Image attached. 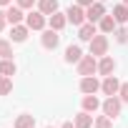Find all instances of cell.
I'll return each instance as SVG.
<instances>
[{
    "instance_id": "cb8c5ba5",
    "label": "cell",
    "mask_w": 128,
    "mask_h": 128,
    "mask_svg": "<svg viewBox=\"0 0 128 128\" xmlns=\"http://www.w3.org/2000/svg\"><path fill=\"white\" fill-rule=\"evenodd\" d=\"M0 58H13V45H10V40H0Z\"/></svg>"
},
{
    "instance_id": "836d02e7",
    "label": "cell",
    "mask_w": 128,
    "mask_h": 128,
    "mask_svg": "<svg viewBox=\"0 0 128 128\" xmlns=\"http://www.w3.org/2000/svg\"><path fill=\"white\" fill-rule=\"evenodd\" d=\"M48 128H53V126H48Z\"/></svg>"
},
{
    "instance_id": "d6a6232c",
    "label": "cell",
    "mask_w": 128,
    "mask_h": 128,
    "mask_svg": "<svg viewBox=\"0 0 128 128\" xmlns=\"http://www.w3.org/2000/svg\"><path fill=\"white\" fill-rule=\"evenodd\" d=\"M123 5H128V0H123Z\"/></svg>"
},
{
    "instance_id": "f546056e",
    "label": "cell",
    "mask_w": 128,
    "mask_h": 128,
    "mask_svg": "<svg viewBox=\"0 0 128 128\" xmlns=\"http://www.w3.org/2000/svg\"><path fill=\"white\" fill-rule=\"evenodd\" d=\"M76 3H78V5H83V8H88V5H93V3H96V0H76Z\"/></svg>"
},
{
    "instance_id": "44dd1931",
    "label": "cell",
    "mask_w": 128,
    "mask_h": 128,
    "mask_svg": "<svg viewBox=\"0 0 128 128\" xmlns=\"http://www.w3.org/2000/svg\"><path fill=\"white\" fill-rule=\"evenodd\" d=\"M76 126H78V128H90V126H93L90 113H88V110H80V113L76 116Z\"/></svg>"
},
{
    "instance_id": "7a4b0ae2",
    "label": "cell",
    "mask_w": 128,
    "mask_h": 128,
    "mask_svg": "<svg viewBox=\"0 0 128 128\" xmlns=\"http://www.w3.org/2000/svg\"><path fill=\"white\" fill-rule=\"evenodd\" d=\"M66 18H68V23H73V25L80 28V25L86 23V8L76 3V5H70V8L66 10Z\"/></svg>"
},
{
    "instance_id": "4dcf8cb0",
    "label": "cell",
    "mask_w": 128,
    "mask_h": 128,
    "mask_svg": "<svg viewBox=\"0 0 128 128\" xmlns=\"http://www.w3.org/2000/svg\"><path fill=\"white\" fill-rule=\"evenodd\" d=\"M60 128H78V126H76V123H63Z\"/></svg>"
},
{
    "instance_id": "5bb4252c",
    "label": "cell",
    "mask_w": 128,
    "mask_h": 128,
    "mask_svg": "<svg viewBox=\"0 0 128 128\" xmlns=\"http://www.w3.org/2000/svg\"><path fill=\"white\" fill-rule=\"evenodd\" d=\"M28 33H30V28H28V25H20V23L13 25V30H10V35H13L15 43H23V40L28 38Z\"/></svg>"
},
{
    "instance_id": "5b68a950",
    "label": "cell",
    "mask_w": 128,
    "mask_h": 128,
    "mask_svg": "<svg viewBox=\"0 0 128 128\" xmlns=\"http://www.w3.org/2000/svg\"><path fill=\"white\" fill-rule=\"evenodd\" d=\"M103 15H106V8H103V3H100V0L86 8V20H88V23H98Z\"/></svg>"
},
{
    "instance_id": "d590c367",
    "label": "cell",
    "mask_w": 128,
    "mask_h": 128,
    "mask_svg": "<svg viewBox=\"0 0 128 128\" xmlns=\"http://www.w3.org/2000/svg\"><path fill=\"white\" fill-rule=\"evenodd\" d=\"M126 30H128V28H126Z\"/></svg>"
},
{
    "instance_id": "8fae6325",
    "label": "cell",
    "mask_w": 128,
    "mask_h": 128,
    "mask_svg": "<svg viewBox=\"0 0 128 128\" xmlns=\"http://www.w3.org/2000/svg\"><path fill=\"white\" fill-rule=\"evenodd\" d=\"M113 70H116V60H113L110 55H103L100 63H98V73H100V76H110Z\"/></svg>"
},
{
    "instance_id": "277c9868",
    "label": "cell",
    "mask_w": 128,
    "mask_h": 128,
    "mask_svg": "<svg viewBox=\"0 0 128 128\" xmlns=\"http://www.w3.org/2000/svg\"><path fill=\"white\" fill-rule=\"evenodd\" d=\"M103 113L108 116V118H116L118 113H120V98H116V96H108L106 100H103Z\"/></svg>"
},
{
    "instance_id": "30bf717a",
    "label": "cell",
    "mask_w": 128,
    "mask_h": 128,
    "mask_svg": "<svg viewBox=\"0 0 128 128\" xmlns=\"http://www.w3.org/2000/svg\"><path fill=\"white\" fill-rule=\"evenodd\" d=\"M5 18H8V23L10 25H18V23H23V8L20 5H8V10H5Z\"/></svg>"
},
{
    "instance_id": "f1b7e54d",
    "label": "cell",
    "mask_w": 128,
    "mask_h": 128,
    "mask_svg": "<svg viewBox=\"0 0 128 128\" xmlns=\"http://www.w3.org/2000/svg\"><path fill=\"white\" fill-rule=\"evenodd\" d=\"M5 23H8V18H5V13H3V10H0V30L5 28Z\"/></svg>"
},
{
    "instance_id": "7402d4cb",
    "label": "cell",
    "mask_w": 128,
    "mask_h": 128,
    "mask_svg": "<svg viewBox=\"0 0 128 128\" xmlns=\"http://www.w3.org/2000/svg\"><path fill=\"white\" fill-rule=\"evenodd\" d=\"M110 15L116 18V23H126L128 20V5H116Z\"/></svg>"
},
{
    "instance_id": "3957f363",
    "label": "cell",
    "mask_w": 128,
    "mask_h": 128,
    "mask_svg": "<svg viewBox=\"0 0 128 128\" xmlns=\"http://www.w3.org/2000/svg\"><path fill=\"white\" fill-rule=\"evenodd\" d=\"M25 25H28L30 30H43V28H45V15H43L40 10H30V13L25 15Z\"/></svg>"
},
{
    "instance_id": "d6986e66",
    "label": "cell",
    "mask_w": 128,
    "mask_h": 128,
    "mask_svg": "<svg viewBox=\"0 0 128 128\" xmlns=\"http://www.w3.org/2000/svg\"><path fill=\"white\" fill-rule=\"evenodd\" d=\"M100 106H103V103H100L96 96H86V98H83V110H88V113H96Z\"/></svg>"
},
{
    "instance_id": "d4e9b609",
    "label": "cell",
    "mask_w": 128,
    "mask_h": 128,
    "mask_svg": "<svg viewBox=\"0 0 128 128\" xmlns=\"http://www.w3.org/2000/svg\"><path fill=\"white\" fill-rule=\"evenodd\" d=\"M96 128H113V118H108V116L103 113V116L96 120Z\"/></svg>"
},
{
    "instance_id": "1f68e13d",
    "label": "cell",
    "mask_w": 128,
    "mask_h": 128,
    "mask_svg": "<svg viewBox=\"0 0 128 128\" xmlns=\"http://www.w3.org/2000/svg\"><path fill=\"white\" fill-rule=\"evenodd\" d=\"M0 5H13V0H0Z\"/></svg>"
},
{
    "instance_id": "6da1fadb",
    "label": "cell",
    "mask_w": 128,
    "mask_h": 128,
    "mask_svg": "<svg viewBox=\"0 0 128 128\" xmlns=\"http://www.w3.org/2000/svg\"><path fill=\"white\" fill-rule=\"evenodd\" d=\"M93 73H98V63H96V55H83L80 60H78V76H93Z\"/></svg>"
},
{
    "instance_id": "4fadbf2b",
    "label": "cell",
    "mask_w": 128,
    "mask_h": 128,
    "mask_svg": "<svg viewBox=\"0 0 128 128\" xmlns=\"http://www.w3.org/2000/svg\"><path fill=\"white\" fill-rule=\"evenodd\" d=\"M96 35H98V33H96V23H83L80 30H78V38H80V40H88V43H90Z\"/></svg>"
},
{
    "instance_id": "52a82bcc",
    "label": "cell",
    "mask_w": 128,
    "mask_h": 128,
    "mask_svg": "<svg viewBox=\"0 0 128 128\" xmlns=\"http://www.w3.org/2000/svg\"><path fill=\"white\" fill-rule=\"evenodd\" d=\"M108 53V38L106 35H96L90 40V55H106Z\"/></svg>"
},
{
    "instance_id": "9a60e30c",
    "label": "cell",
    "mask_w": 128,
    "mask_h": 128,
    "mask_svg": "<svg viewBox=\"0 0 128 128\" xmlns=\"http://www.w3.org/2000/svg\"><path fill=\"white\" fill-rule=\"evenodd\" d=\"M38 10H40L43 15L58 13V0H40V3H38Z\"/></svg>"
},
{
    "instance_id": "83f0119b",
    "label": "cell",
    "mask_w": 128,
    "mask_h": 128,
    "mask_svg": "<svg viewBox=\"0 0 128 128\" xmlns=\"http://www.w3.org/2000/svg\"><path fill=\"white\" fill-rule=\"evenodd\" d=\"M15 3H18V5L23 8V10H30V8H33V3H35V0H15Z\"/></svg>"
},
{
    "instance_id": "ba28073f",
    "label": "cell",
    "mask_w": 128,
    "mask_h": 128,
    "mask_svg": "<svg viewBox=\"0 0 128 128\" xmlns=\"http://www.w3.org/2000/svg\"><path fill=\"white\" fill-rule=\"evenodd\" d=\"M80 90H83L86 96H96V93L100 90V83H98V78H93V76H86V78L80 80Z\"/></svg>"
},
{
    "instance_id": "4316f807",
    "label": "cell",
    "mask_w": 128,
    "mask_h": 128,
    "mask_svg": "<svg viewBox=\"0 0 128 128\" xmlns=\"http://www.w3.org/2000/svg\"><path fill=\"white\" fill-rule=\"evenodd\" d=\"M118 96H120V100H126V103H128V83H120V90H118Z\"/></svg>"
},
{
    "instance_id": "e575fe53",
    "label": "cell",
    "mask_w": 128,
    "mask_h": 128,
    "mask_svg": "<svg viewBox=\"0 0 128 128\" xmlns=\"http://www.w3.org/2000/svg\"><path fill=\"white\" fill-rule=\"evenodd\" d=\"M100 3H103V0H100Z\"/></svg>"
},
{
    "instance_id": "ac0fdd59",
    "label": "cell",
    "mask_w": 128,
    "mask_h": 128,
    "mask_svg": "<svg viewBox=\"0 0 128 128\" xmlns=\"http://www.w3.org/2000/svg\"><path fill=\"white\" fill-rule=\"evenodd\" d=\"M80 58H83V53H80L78 45H68L66 48V63H78Z\"/></svg>"
},
{
    "instance_id": "9c48e42d",
    "label": "cell",
    "mask_w": 128,
    "mask_h": 128,
    "mask_svg": "<svg viewBox=\"0 0 128 128\" xmlns=\"http://www.w3.org/2000/svg\"><path fill=\"white\" fill-rule=\"evenodd\" d=\"M100 90H103L106 96H118V90H120L118 78H116V76H106V80L100 83Z\"/></svg>"
},
{
    "instance_id": "7c38bea8",
    "label": "cell",
    "mask_w": 128,
    "mask_h": 128,
    "mask_svg": "<svg viewBox=\"0 0 128 128\" xmlns=\"http://www.w3.org/2000/svg\"><path fill=\"white\" fill-rule=\"evenodd\" d=\"M66 23H68V18H66V13H53L50 18H48V25L53 28V30H63V28H66Z\"/></svg>"
},
{
    "instance_id": "ffe728a7",
    "label": "cell",
    "mask_w": 128,
    "mask_h": 128,
    "mask_svg": "<svg viewBox=\"0 0 128 128\" xmlns=\"http://www.w3.org/2000/svg\"><path fill=\"white\" fill-rule=\"evenodd\" d=\"M13 128H35V118L28 116V113H23V116L15 118V126H13Z\"/></svg>"
},
{
    "instance_id": "2e32d148",
    "label": "cell",
    "mask_w": 128,
    "mask_h": 128,
    "mask_svg": "<svg viewBox=\"0 0 128 128\" xmlns=\"http://www.w3.org/2000/svg\"><path fill=\"white\" fill-rule=\"evenodd\" d=\"M15 63L10 58H0V76H15Z\"/></svg>"
},
{
    "instance_id": "e0dca14e",
    "label": "cell",
    "mask_w": 128,
    "mask_h": 128,
    "mask_svg": "<svg viewBox=\"0 0 128 128\" xmlns=\"http://www.w3.org/2000/svg\"><path fill=\"white\" fill-rule=\"evenodd\" d=\"M98 25H100V30H103V33H113L118 23H116V18H113V15H103V18L98 20Z\"/></svg>"
},
{
    "instance_id": "484cf974",
    "label": "cell",
    "mask_w": 128,
    "mask_h": 128,
    "mask_svg": "<svg viewBox=\"0 0 128 128\" xmlns=\"http://www.w3.org/2000/svg\"><path fill=\"white\" fill-rule=\"evenodd\" d=\"M113 33H116V40H118L120 45H123V43H128V30H123V28H116Z\"/></svg>"
},
{
    "instance_id": "8992f818",
    "label": "cell",
    "mask_w": 128,
    "mask_h": 128,
    "mask_svg": "<svg viewBox=\"0 0 128 128\" xmlns=\"http://www.w3.org/2000/svg\"><path fill=\"white\" fill-rule=\"evenodd\" d=\"M40 43H43V48H48V50H55V48H58V43H60V35H58V30H53V28L43 30V38H40Z\"/></svg>"
},
{
    "instance_id": "603a6c76",
    "label": "cell",
    "mask_w": 128,
    "mask_h": 128,
    "mask_svg": "<svg viewBox=\"0 0 128 128\" xmlns=\"http://www.w3.org/2000/svg\"><path fill=\"white\" fill-rule=\"evenodd\" d=\"M13 90V80H10V76H0V96H8Z\"/></svg>"
}]
</instances>
